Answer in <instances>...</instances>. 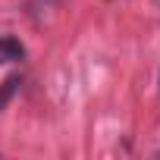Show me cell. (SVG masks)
<instances>
[{"mask_svg":"<svg viewBox=\"0 0 160 160\" xmlns=\"http://www.w3.org/2000/svg\"><path fill=\"white\" fill-rule=\"evenodd\" d=\"M22 57H25V47L16 38H10V35L0 38V66H3V63H19Z\"/></svg>","mask_w":160,"mask_h":160,"instance_id":"1","label":"cell"},{"mask_svg":"<svg viewBox=\"0 0 160 160\" xmlns=\"http://www.w3.org/2000/svg\"><path fill=\"white\" fill-rule=\"evenodd\" d=\"M19 85H22V78H19V75H10V78H3V85H0V110H3V107H7V104L16 98Z\"/></svg>","mask_w":160,"mask_h":160,"instance_id":"2","label":"cell"}]
</instances>
